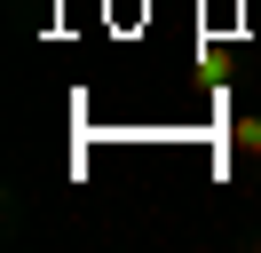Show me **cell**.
<instances>
[{"label": "cell", "instance_id": "cell-1", "mask_svg": "<svg viewBox=\"0 0 261 253\" xmlns=\"http://www.w3.org/2000/svg\"><path fill=\"white\" fill-rule=\"evenodd\" d=\"M238 150H245V158H261V119H238Z\"/></svg>", "mask_w": 261, "mask_h": 253}]
</instances>
